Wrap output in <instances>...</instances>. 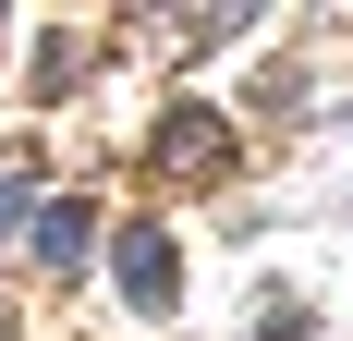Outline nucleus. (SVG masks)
<instances>
[{"instance_id": "nucleus-1", "label": "nucleus", "mask_w": 353, "mask_h": 341, "mask_svg": "<svg viewBox=\"0 0 353 341\" xmlns=\"http://www.w3.org/2000/svg\"><path fill=\"white\" fill-rule=\"evenodd\" d=\"M110 269H122V305H134V317H171V305H183L171 232H122V256H110Z\"/></svg>"}, {"instance_id": "nucleus-2", "label": "nucleus", "mask_w": 353, "mask_h": 341, "mask_svg": "<svg viewBox=\"0 0 353 341\" xmlns=\"http://www.w3.org/2000/svg\"><path fill=\"white\" fill-rule=\"evenodd\" d=\"M159 159L195 170V183H219V170H232V135H219L208 110H171V122H159Z\"/></svg>"}, {"instance_id": "nucleus-5", "label": "nucleus", "mask_w": 353, "mask_h": 341, "mask_svg": "<svg viewBox=\"0 0 353 341\" xmlns=\"http://www.w3.org/2000/svg\"><path fill=\"white\" fill-rule=\"evenodd\" d=\"M0 341H12V317H0Z\"/></svg>"}, {"instance_id": "nucleus-3", "label": "nucleus", "mask_w": 353, "mask_h": 341, "mask_svg": "<svg viewBox=\"0 0 353 341\" xmlns=\"http://www.w3.org/2000/svg\"><path fill=\"white\" fill-rule=\"evenodd\" d=\"M85 244H98V220H85L73 195H49V207H37V256H49V269H85Z\"/></svg>"}, {"instance_id": "nucleus-4", "label": "nucleus", "mask_w": 353, "mask_h": 341, "mask_svg": "<svg viewBox=\"0 0 353 341\" xmlns=\"http://www.w3.org/2000/svg\"><path fill=\"white\" fill-rule=\"evenodd\" d=\"M12 220H25V183H0V232H12Z\"/></svg>"}]
</instances>
